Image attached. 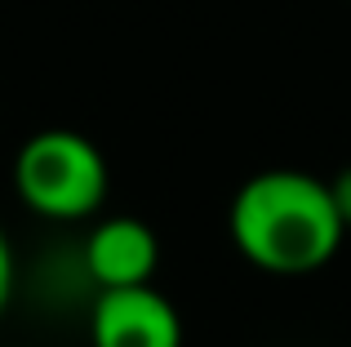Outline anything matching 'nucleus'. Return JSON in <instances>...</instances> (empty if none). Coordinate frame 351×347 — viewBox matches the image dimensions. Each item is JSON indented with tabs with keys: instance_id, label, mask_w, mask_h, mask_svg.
<instances>
[{
	"instance_id": "6",
	"label": "nucleus",
	"mask_w": 351,
	"mask_h": 347,
	"mask_svg": "<svg viewBox=\"0 0 351 347\" xmlns=\"http://www.w3.org/2000/svg\"><path fill=\"white\" fill-rule=\"evenodd\" d=\"M329 187H334V200H338V214H343V223H347V232H351V169H343V174H334V178H329Z\"/></svg>"
},
{
	"instance_id": "1",
	"label": "nucleus",
	"mask_w": 351,
	"mask_h": 347,
	"mask_svg": "<svg viewBox=\"0 0 351 347\" xmlns=\"http://www.w3.org/2000/svg\"><path fill=\"white\" fill-rule=\"evenodd\" d=\"M227 232L267 276H311L338 254L347 223L334 187L307 169H263L232 196Z\"/></svg>"
},
{
	"instance_id": "5",
	"label": "nucleus",
	"mask_w": 351,
	"mask_h": 347,
	"mask_svg": "<svg viewBox=\"0 0 351 347\" xmlns=\"http://www.w3.org/2000/svg\"><path fill=\"white\" fill-rule=\"evenodd\" d=\"M9 294H14V250H9L5 232H0V312L9 307Z\"/></svg>"
},
{
	"instance_id": "2",
	"label": "nucleus",
	"mask_w": 351,
	"mask_h": 347,
	"mask_svg": "<svg viewBox=\"0 0 351 347\" xmlns=\"http://www.w3.org/2000/svg\"><path fill=\"white\" fill-rule=\"evenodd\" d=\"M14 187L27 209L45 218H89L103 209L112 169L107 156L76 130H40L18 147L14 156Z\"/></svg>"
},
{
	"instance_id": "4",
	"label": "nucleus",
	"mask_w": 351,
	"mask_h": 347,
	"mask_svg": "<svg viewBox=\"0 0 351 347\" xmlns=\"http://www.w3.org/2000/svg\"><path fill=\"white\" fill-rule=\"evenodd\" d=\"M160 267V241L134 214H112L89 232L85 241V272L98 289L147 285Z\"/></svg>"
},
{
	"instance_id": "3",
	"label": "nucleus",
	"mask_w": 351,
	"mask_h": 347,
	"mask_svg": "<svg viewBox=\"0 0 351 347\" xmlns=\"http://www.w3.org/2000/svg\"><path fill=\"white\" fill-rule=\"evenodd\" d=\"M89 343L94 347H182V316L160 289L120 285L98 289L89 312Z\"/></svg>"
}]
</instances>
